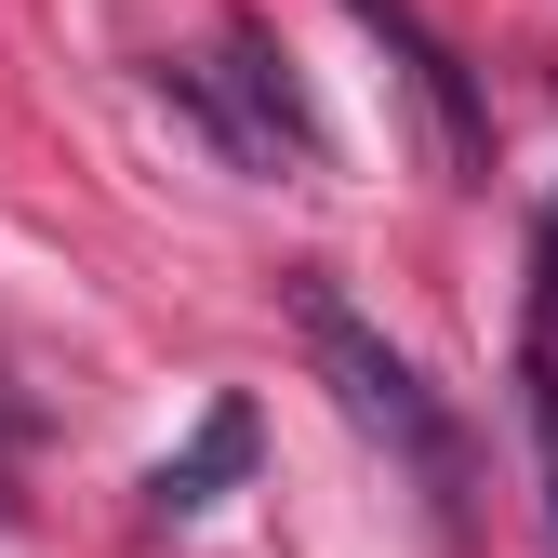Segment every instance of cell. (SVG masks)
I'll return each mask as SVG.
<instances>
[{
	"mask_svg": "<svg viewBox=\"0 0 558 558\" xmlns=\"http://www.w3.org/2000/svg\"><path fill=\"white\" fill-rule=\"evenodd\" d=\"M293 332H306V360H319L332 412H345V426H360L399 478H412V506L452 532V519H465V426H452V399H439V386L412 373L360 306L332 293V266H293Z\"/></svg>",
	"mask_w": 558,
	"mask_h": 558,
	"instance_id": "6da1fadb",
	"label": "cell"
},
{
	"mask_svg": "<svg viewBox=\"0 0 558 558\" xmlns=\"http://www.w3.org/2000/svg\"><path fill=\"white\" fill-rule=\"evenodd\" d=\"M186 107L214 120V147H227L240 173H319V160H332L319 120H306V94H293V66H279V40H266L253 14H227L214 66H186Z\"/></svg>",
	"mask_w": 558,
	"mask_h": 558,
	"instance_id": "7a4b0ae2",
	"label": "cell"
},
{
	"mask_svg": "<svg viewBox=\"0 0 558 558\" xmlns=\"http://www.w3.org/2000/svg\"><path fill=\"white\" fill-rule=\"evenodd\" d=\"M345 14H360L373 40H386V66H399V94L426 107V147H439V173L452 186H478L493 173V107H478V81H465V53L412 14V0H345Z\"/></svg>",
	"mask_w": 558,
	"mask_h": 558,
	"instance_id": "3957f363",
	"label": "cell"
},
{
	"mask_svg": "<svg viewBox=\"0 0 558 558\" xmlns=\"http://www.w3.org/2000/svg\"><path fill=\"white\" fill-rule=\"evenodd\" d=\"M240 478H253V399H214V412H199V439H186V452H160L147 519H160V532H186V519H214Z\"/></svg>",
	"mask_w": 558,
	"mask_h": 558,
	"instance_id": "277c9868",
	"label": "cell"
},
{
	"mask_svg": "<svg viewBox=\"0 0 558 558\" xmlns=\"http://www.w3.org/2000/svg\"><path fill=\"white\" fill-rule=\"evenodd\" d=\"M519 426H532L545 532H558V253H545V240H532V332H519Z\"/></svg>",
	"mask_w": 558,
	"mask_h": 558,
	"instance_id": "5b68a950",
	"label": "cell"
},
{
	"mask_svg": "<svg viewBox=\"0 0 558 558\" xmlns=\"http://www.w3.org/2000/svg\"><path fill=\"white\" fill-rule=\"evenodd\" d=\"M532 240H545V253H558V214H545V227H532Z\"/></svg>",
	"mask_w": 558,
	"mask_h": 558,
	"instance_id": "8992f818",
	"label": "cell"
}]
</instances>
